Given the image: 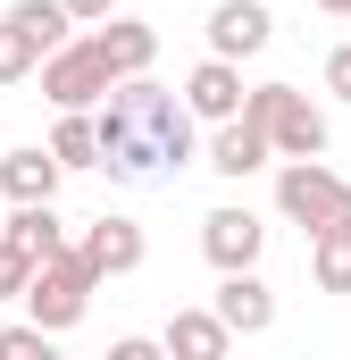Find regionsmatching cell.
I'll list each match as a JSON object with an SVG mask.
<instances>
[{"instance_id": "cell-1", "label": "cell", "mask_w": 351, "mask_h": 360, "mask_svg": "<svg viewBox=\"0 0 351 360\" xmlns=\"http://www.w3.org/2000/svg\"><path fill=\"white\" fill-rule=\"evenodd\" d=\"M92 143H100V168H109L117 184H168L176 168L201 160V134H192L184 101L159 92L151 76L109 84V101L92 109Z\"/></svg>"}, {"instance_id": "cell-2", "label": "cell", "mask_w": 351, "mask_h": 360, "mask_svg": "<svg viewBox=\"0 0 351 360\" xmlns=\"http://www.w3.org/2000/svg\"><path fill=\"white\" fill-rule=\"evenodd\" d=\"M243 117L267 134L276 160H326V109H310V92H293V84H251V92H243Z\"/></svg>"}, {"instance_id": "cell-3", "label": "cell", "mask_w": 351, "mask_h": 360, "mask_svg": "<svg viewBox=\"0 0 351 360\" xmlns=\"http://www.w3.org/2000/svg\"><path fill=\"white\" fill-rule=\"evenodd\" d=\"M92 285H100V276L84 269V252H76V243H67L59 260H34V285H25V327L67 335V327L92 310Z\"/></svg>"}, {"instance_id": "cell-4", "label": "cell", "mask_w": 351, "mask_h": 360, "mask_svg": "<svg viewBox=\"0 0 351 360\" xmlns=\"http://www.w3.org/2000/svg\"><path fill=\"white\" fill-rule=\"evenodd\" d=\"M276 210L301 226V235H326V226H351V184L326 168V160H284L276 168Z\"/></svg>"}, {"instance_id": "cell-5", "label": "cell", "mask_w": 351, "mask_h": 360, "mask_svg": "<svg viewBox=\"0 0 351 360\" xmlns=\"http://www.w3.org/2000/svg\"><path fill=\"white\" fill-rule=\"evenodd\" d=\"M34 76H42V101H51L59 117H92V109L109 101V68L92 59V34H67Z\"/></svg>"}, {"instance_id": "cell-6", "label": "cell", "mask_w": 351, "mask_h": 360, "mask_svg": "<svg viewBox=\"0 0 351 360\" xmlns=\"http://www.w3.org/2000/svg\"><path fill=\"white\" fill-rule=\"evenodd\" d=\"M260 243H267V226H260V210H243V201H226V210L201 218V252H209V269H218V276L260 269Z\"/></svg>"}, {"instance_id": "cell-7", "label": "cell", "mask_w": 351, "mask_h": 360, "mask_svg": "<svg viewBox=\"0 0 351 360\" xmlns=\"http://www.w3.org/2000/svg\"><path fill=\"white\" fill-rule=\"evenodd\" d=\"M92 59L109 68V84L151 76V59H159V25H143V17H109V25H92Z\"/></svg>"}, {"instance_id": "cell-8", "label": "cell", "mask_w": 351, "mask_h": 360, "mask_svg": "<svg viewBox=\"0 0 351 360\" xmlns=\"http://www.w3.org/2000/svg\"><path fill=\"white\" fill-rule=\"evenodd\" d=\"M267 0H218L209 8V59H226V68H243L251 51H267Z\"/></svg>"}, {"instance_id": "cell-9", "label": "cell", "mask_w": 351, "mask_h": 360, "mask_svg": "<svg viewBox=\"0 0 351 360\" xmlns=\"http://www.w3.org/2000/svg\"><path fill=\"white\" fill-rule=\"evenodd\" d=\"M209 319H218L226 335H267V327H276V293L260 285V269H234V276H218Z\"/></svg>"}, {"instance_id": "cell-10", "label": "cell", "mask_w": 351, "mask_h": 360, "mask_svg": "<svg viewBox=\"0 0 351 360\" xmlns=\"http://www.w3.org/2000/svg\"><path fill=\"white\" fill-rule=\"evenodd\" d=\"M184 117H192V126H226V117H243V68L201 59V68L184 76Z\"/></svg>"}, {"instance_id": "cell-11", "label": "cell", "mask_w": 351, "mask_h": 360, "mask_svg": "<svg viewBox=\"0 0 351 360\" xmlns=\"http://www.w3.org/2000/svg\"><path fill=\"white\" fill-rule=\"evenodd\" d=\"M267 160H276V151H267V134L251 126V117H226V126L209 134V151H201V168H209V176H226V184L260 176Z\"/></svg>"}, {"instance_id": "cell-12", "label": "cell", "mask_w": 351, "mask_h": 360, "mask_svg": "<svg viewBox=\"0 0 351 360\" xmlns=\"http://www.w3.org/2000/svg\"><path fill=\"white\" fill-rule=\"evenodd\" d=\"M59 160L42 151V143H17V151H0V193H8V210H25V201H59Z\"/></svg>"}, {"instance_id": "cell-13", "label": "cell", "mask_w": 351, "mask_h": 360, "mask_svg": "<svg viewBox=\"0 0 351 360\" xmlns=\"http://www.w3.org/2000/svg\"><path fill=\"white\" fill-rule=\"evenodd\" d=\"M76 252H84L92 276H134L143 269V226H134V218H92Z\"/></svg>"}, {"instance_id": "cell-14", "label": "cell", "mask_w": 351, "mask_h": 360, "mask_svg": "<svg viewBox=\"0 0 351 360\" xmlns=\"http://www.w3.org/2000/svg\"><path fill=\"white\" fill-rule=\"evenodd\" d=\"M0 243H17L25 260H59L76 235H67V218H59V201H25V210H8L0 218Z\"/></svg>"}, {"instance_id": "cell-15", "label": "cell", "mask_w": 351, "mask_h": 360, "mask_svg": "<svg viewBox=\"0 0 351 360\" xmlns=\"http://www.w3.org/2000/svg\"><path fill=\"white\" fill-rule=\"evenodd\" d=\"M226 344H234V335H226L209 310H176L168 327H159V352L168 360H226Z\"/></svg>"}, {"instance_id": "cell-16", "label": "cell", "mask_w": 351, "mask_h": 360, "mask_svg": "<svg viewBox=\"0 0 351 360\" xmlns=\"http://www.w3.org/2000/svg\"><path fill=\"white\" fill-rule=\"evenodd\" d=\"M8 25H17V34H25V42H34V51H42V59H51V51H59V42H67V34H76V25H67V8H59V0H8Z\"/></svg>"}, {"instance_id": "cell-17", "label": "cell", "mask_w": 351, "mask_h": 360, "mask_svg": "<svg viewBox=\"0 0 351 360\" xmlns=\"http://www.w3.org/2000/svg\"><path fill=\"white\" fill-rule=\"evenodd\" d=\"M310 285L318 293H351V226L310 235Z\"/></svg>"}, {"instance_id": "cell-18", "label": "cell", "mask_w": 351, "mask_h": 360, "mask_svg": "<svg viewBox=\"0 0 351 360\" xmlns=\"http://www.w3.org/2000/svg\"><path fill=\"white\" fill-rule=\"evenodd\" d=\"M42 151H51L59 168H100V143H92V117H59Z\"/></svg>"}, {"instance_id": "cell-19", "label": "cell", "mask_w": 351, "mask_h": 360, "mask_svg": "<svg viewBox=\"0 0 351 360\" xmlns=\"http://www.w3.org/2000/svg\"><path fill=\"white\" fill-rule=\"evenodd\" d=\"M34 68H42V51H34V42H25L8 17H0V84H25Z\"/></svg>"}, {"instance_id": "cell-20", "label": "cell", "mask_w": 351, "mask_h": 360, "mask_svg": "<svg viewBox=\"0 0 351 360\" xmlns=\"http://www.w3.org/2000/svg\"><path fill=\"white\" fill-rule=\"evenodd\" d=\"M25 285H34V260L17 243H0V302H25Z\"/></svg>"}, {"instance_id": "cell-21", "label": "cell", "mask_w": 351, "mask_h": 360, "mask_svg": "<svg viewBox=\"0 0 351 360\" xmlns=\"http://www.w3.org/2000/svg\"><path fill=\"white\" fill-rule=\"evenodd\" d=\"M51 352V335H42V327H25V319H17V327H0V360H42Z\"/></svg>"}, {"instance_id": "cell-22", "label": "cell", "mask_w": 351, "mask_h": 360, "mask_svg": "<svg viewBox=\"0 0 351 360\" xmlns=\"http://www.w3.org/2000/svg\"><path fill=\"white\" fill-rule=\"evenodd\" d=\"M59 8H67V25H109L117 17V0H59Z\"/></svg>"}, {"instance_id": "cell-23", "label": "cell", "mask_w": 351, "mask_h": 360, "mask_svg": "<svg viewBox=\"0 0 351 360\" xmlns=\"http://www.w3.org/2000/svg\"><path fill=\"white\" fill-rule=\"evenodd\" d=\"M326 92L351 101V42H343V51H326Z\"/></svg>"}, {"instance_id": "cell-24", "label": "cell", "mask_w": 351, "mask_h": 360, "mask_svg": "<svg viewBox=\"0 0 351 360\" xmlns=\"http://www.w3.org/2000/svg\"><path fill=\"white\" fill-rule=\"evenodd\" d=\"M109 360H168V352H159L151 335H117V344H109Z\"/></svg>"}, {"instance_id": "cell-25", "label": "cell", "mask_w": 351, "mask_h": 360, "mask_svg": "<svg viewBox=\"0 0 351 360\" xmlns=\"http://www.w3.org/2000/svg\"><path fill=\"white\" fill-rule=\"evenodd\" d=\"M318 8H326V17H351V0H318Z\"/></svg>"}, {"instance_id": "cell-26", "label": "cell", "mask_w": 351, "mask_h": 360, "mask_svg": "<svg viewBox=\"0 0 351 360\" xmlns=\"http://www.w3.org/2000/svg\"><path fill=\"white\" fill-rule=\"evenodd\" d=\"M42 360H67V352H59V344H51V352H42Z\"/></svg>"}]
</instances>
